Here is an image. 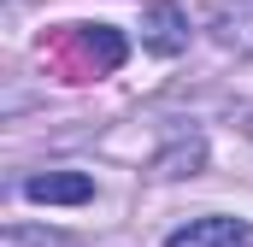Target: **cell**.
<instances>
[{"mask_svg":"<svg viewBox=\"0 0 253 247\" xmlns=\"http://www.w3.org/2000/svg\"><path fill=\"white\" fill-rule=\"evenodd\" d=\"M24 200H36V206H83V200H94V177L88 171H42V177L24 183Z\"/></svg>","mask_w":253,"mask_h":247,"instance_id":"obj_2","label":"cell"},{"mask_svg":"<svg viewBox=\"0 0 253 247\" xmlns=\"http://www.w3.org/2000/svg\"><path fill=\"white\" fill-rule=\"evenodd\" d=\"M248 242V224L242 218H189L183 230H171L165 236V247H242Z\"/></svg>","mask_w":253,"mask_h":247,"instance_id":"obj_3","label":"cell"},{"mask_svg":"<svg viewBox=\"0 0 253 247\" xmlns=\"http://www.w3.org/2000/svg\"><path fill=\"white\" fill-rule=\"evenodd\" d=\"M189 12L183 6H171V0H153V6H141V47L147 53H159V59H177V53H189Z\"/></svg>","mask_w":253,"mask_h":247,"instance_id":"obj_1","label":"cell"},{"mask_svg":"<svg viewBox=\"0 0 253 247\" xmlns=\"http://www.w3.org/2000/svg\"><path fill=\"white\" fill-rule=\"evenodd\" d=\"M77 47H83V59L94 65V77H106V71H118V65H124V36H118L112 24H83Z\"/></svg>","mask_w":253,"mask_h":247,"instance_id":"obj_4","label":"cell"},{"mask_svg":"<svg viewBox=\"0 0 253 247\" xmlns=\"http://www.w3.org/2000/svg\"><path fill=\"white\" fill-rule=\"evenodd\" d=\"M212 30H218V41H224V47L253 53V0H230V6H218Z\"/></svg>","mask_w":253,"mask_h":247,"instance_id":"obj_5","label":"cell"}]
</instances>
